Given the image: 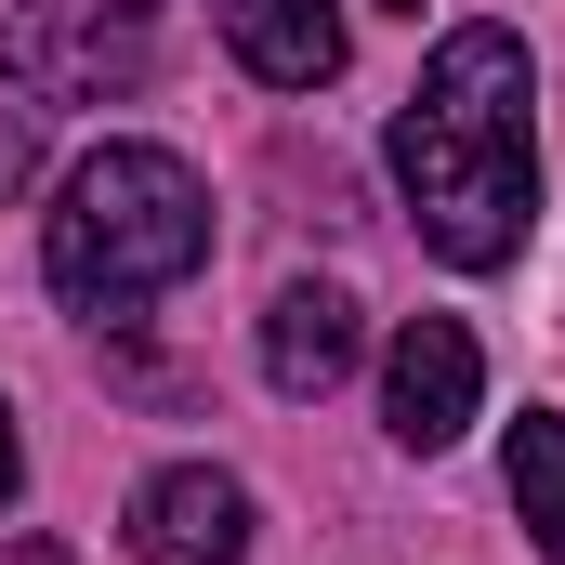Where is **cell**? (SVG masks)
Segmentation results:
<instances>
[{
    "label": "cell",
    "instance_id": "1",
    "mask_svg": "<svg viewBox=\"0 0 565 565\" xmlns=\"http://www.w3.org/2000/svg\"><path fill=\"white\" fill-rule=\"evenodd\" d=\"M526 106H540V66L513 26H447L422 66V93L395 106V184L422 211V237L460 264V277H500L540 224V145H526Z\"/></svg>",
    "mask_w": 565,
    "mask_h": 565
},
{
    "label": "cell",
    "instance_id": "2",
    "mask_svg": "<svg viewBox=\"0 0 565 565\" xmlns=\"http://www.w3.org/2000/svg\"><path fill=\"white\" fill-rule=\"evenodd\" d=\"M40 264H53V289L79 316H132V302H158V289H184L211 264V184L171 145H93L53 184Z\"/></svg>",
    "mask_w": 565,
    "mask_h": 565
},
{
    "label": "cell",
    "instance_id": "3",
    "mask_svg": "<svg viewBox=\"0 0 565 565\" xmlns=\"http://www.w3.org/2000/svg\"><path fill=\"white\" fill-rule=\"evenodd\" d=\"M0 79L26 106H119L158 79V0H13Z\"/></svg>",
    "mask_w": 565,
    "mask_h": 565
},
{
    "label": "cell",
    "instance_id": "4",
    "mask_svg": "<svg viewBox=\"0 0 565 565\" xmlns=\"http://www.w3.org/2000/svg\"><path fill=\"white\" fill-rule=\"evenodd\" d=\"M473 395H487L473 329H460V316H408V329H395V355H382V434L434 460V447H460Z\"/></svg>",
    "mask_w": 565,
    "mask_h": 565
},
{
    "label": "cell",
    "instance_id": "5",
    "mask_svg": "<svg viewBox=\"0 0 565 565\" xmlns=\"http://www.w3.org/2000/svg\"><path fill=\"white\" fill-rule=\"evenodd\" d=\"M132 553L145 565H237L250 553V487L211 460H171L132 487Z\"/></svg>",
    "mask_w": 565,
    "mask_h": 565
},
{
    "label": "cell",
    "instance_id": "6",
    "mask_svg": "<svg viewBox=\"0 0 565 565\" xmlns=\"http://www.w3.org/2000/svg\"><path fill=\"white\" fill-rule=\"evenodd\" d=\"M224 40H237V66L264 93H316V79H342L355 13L342 0H224Z\"/></svg>",
    "mask_w": 565,
    "mask_h": 565
},
{
    "label": "cell",
    "instance_id": "7",
    "mask_svg": "<svg viewBox=\"0 0 565 565\" xmlns=\"http://www.w3.org/2000/svg\"><path fill=\"white\" fill-rule=\"evenodd\" d=\"M342 369H355V302L329 277H289L277 302H264V382H277L289 408H316Z\"/></svg>",
    "mask_w": 565,
    "mask_h": 565
},
{
    "label": "cell",
    "instance_id": "8",
    "mask_svg": "<svg viewBox=\"0 0 565 565\" xmlns=\"http://www.w3.org/2000/svg\"><path fill=\"white\" fill-rule=\"evenodd\" d=\"M513 513H526V540L565 565V408H526V422H513Z\"/></svg>",
    "mask_w": 565,
    "mask_h": 565
},
{
    "label": "cell",
    "instance_id": "9",
    "mask_svg": "<svg viewBox=\"0 0 565 565\" xmlns=\"http://www.w3.org/2000/svg\"><path fill=\"white\" fill-rule=\"evenodd\" d=\"M26 171H40V106H26V93H13V106H0V198H13V184H26Z\"/></svg>",
    "mask_w": 565,
    "mask_h": 565
},
{
    "label": "cell",
    "instance_id": "10",
    "mask_svg": "<svg viewBox=\"0 0 565 565\" xmlns=\"http://www.w3.org/2000/svg\"><path fill=\"white\" fill-rule=\"evenodd\" d=\"M13 473H26V447H13V408H0V500H13Z\"/></svg>",
    "mask_w": 565,
    "mask_h": 565
},
{
    "label": "cell",
    "instance_id": "11",
    "mask_svg": "<svg viewBox=\"0 0 565 565\" xmlns=\"http://www.w3.org/2000/svg\"><path fill=\"white\" fill-rule=\"evenodd\" d=\"M395 13H422V0H395Z\"/></svg>",
    "mask_w": 565,
    "mask_h": 565
}]
</instances>
